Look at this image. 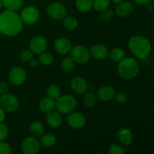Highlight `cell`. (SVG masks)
<instances>
[{"mask_svg":"<svg viewBox=\"0 0 154 154\" xmlns=\"http://www.w3.org/2000/svg\"><path fill=\"white\" fill-rule=\"evenodd\" d=\"M46 93L47 96L54 99V100H56L61 96V90H60V87L57 85H54V84L48 86Z\"/></svg>","mask_w":154,"mask_h":154,"instance_id":"83f0119b","label":"cell"},{"mask_svg":"<svg viewBox=\"0 0 154 154\" xmlns=\"http://www.w3.org/2000/svg\"><path fill=\"white\" fill-rule=\"evenodd\" d=\"M33 54L30 50H23L20 54V60L23 63H29L33 58Z\"/></svg>","mask_w":154,"mask_h":154,"instance_id":"1f68e13d","label":"cell"},{"mask_svg":"<svg viewBox=\"0 0 154 154\" xmlns=\"http://www.w3.org/2000/svg\"><path fill=\"white\" fill-rule=\"evenodd\" d=\"M26 77L27 74L25 69L20 66L12 68L8 72V80L12 85H22L26 80Z\"/></svg>","mask_w":154,"mask_h":154,"instance_id":"9c48e42d","label":"cell"},{"mask_svg":"<svg viewBox=\"0 0 154 154\" xmlns=\"http://www.w3.org/2000/svg\"><path fill=\"white\" fill-rule=\"evenodd\" d=\"M20 102L17 96L11 93H5L0 97V107L5 112H14L18 109Z\"/></svg>","mask_w":154,"mask_h":154,"instance_id":"5b68a950","label":"cell"},{"mask_svg":"<svg viewBox=\"0 0 154 154\" xmlns=\"http://www.w3.org/2000/svg\"><path fill=\"white\" fill-rule=\"evenodd\" d=\"M117 138L120 143L125 146L130 145L133 141V136H132V132L127 128L120 129L117 132Z\"/></svg>","mask_w":154,"mask_h":154,"instance_id":"d6986e66","label":"cell"},{"mask_svg":"<svg viewBox=\"0 0 154 154\" xmlns=\"http://www.w3.org/2000/svg\"><path fill=\"white\" fill-rule=\"evenodd\" d=\"M110 0H93V7L96 11H103L110 6Z\"/></svg>","mask_w":154,"mask_h":154,"instance_id":"f1b7e54d","label":"cell"},{"mask_svg":"<svg viewBox=\"0 0 154 154\" xmlns=\"http://www.w3.org/2000/svg\"><path fill=\"white\" fill-rule=\"evenodd\" d=\"M20 15L23 23L27 25H33L40 19L39 11L34 6H27L24 8Z\"/></svg>","mask_w":154,"mask_h":154,"instance_id":"ba28073f","label":"cell"},{"mask_svg":"<svg viewBox=\"0 0 154 154\" xmlns=\"http://www.w3.org/2000/svg\"><path fill=\"white\" fill-rule=\"evenodd\" d=\"M153 5H154V0L153 1Z\"/></svg>","mask_w":154,"mask_h":154,"instance_id":"f6af8a7d","label":"cell"},{"mask_svg":"<svg viewBox=\"0 0 154 154\" xmlns=\"http://www.w3.org/2000/svg\"><path fill=\"white\" fill-rule=\"evenodd\" d=\"M153 154H154V153H153Z\"/></svg>","mask_w":154,"mask_h":154,"instance_id":"bcb514c9","label":"cell"},{"mask_svg":"<svg viewBox=\"0 0 154 154\" xmlns=\"http://www.w3.org/2000/svg\"><path fill=\"white\" fill-rule=\"evenodd\" d=\"M39 109L45 113H48L55 108V100L49 97H45L39 102Z\"/></svg>","mask_w":154,"mask_h":154,"instance_id":"44dd1931","label":"cell"},{"mask_svg":"<svg viewBox=\"0 0 154 154\" xmlns=\"http://www.w3.org/2000/svg\"><path fill=\"white\" fill-rule=\"evenodd\" d=\"M140 67L138 62L132 57H124L120 60L117 67V72L123 79L130 80L135 78L139 73Z\"/></svg>","mask_w":154,"mask_h":154,"instance_id":"3957f363","label":"cell"},{"mask_svg":"<svg viewBox=\"0 0 154 154\" xmlns=\"http://www.w3.org/2000/svg\"><path fill=\"white\" fill-rule=\"evenodd\" d=\"M71 58L78 64H86L90 60V51L83 45H77L70 51Z\"/></svg>","mask_w":154,"mask_h":154,"instance_id":"8992f818","label":"cell"},{"mask_svg":"<svg viewBox=\"0 0 154 154\" xmlns=\"http://www.w3.org/2000/svg\"><path fill=\"white\" fill-rule=\"evenodd\" d=\"M5 118V112L3 111L2 108L0 107V123L3 122V120Z\"/></svg>","mask_w":154,"mask_h":154,"instance_id":"60d3db41","label":"cell"},{"mask_svg":"<svg viewBox=\"0 0 154 154\" xmlns=\"http://www.w3.org/2000/svg\"><path fill=\"white\" fill-rule=\"evenodd\" d=\"M67 122L68 124L73 129H80L85 126L86 118L81 113L72 111L68 115Z\"/></svg>","mask_w":154,"mask_h":154,"instance_id":"7c38bea8","label":"cell"},{"mask_svg":"<svg viewBox=\"0 0 154 154\" xmlns=\"http://www.w3.org/2000/svg\"><path fill=\"white\" fill-rule=\"evenodd\" d=\"M48 48V42L46 38L42 35H36L31 39L29 43L30 51L35 54H41L46 51Z\"/></svg>","mask_w":154,"mask_h":154,"instance_id":"8fae6325","label":"cell"},{"mask_svg":"<svg viewBox=\"0 0 154 154\" xmlns=\"http://www.w3.org/2000/svg\"><path fill=\"white\" fill-rule=\"evenodd\" d=\"M116 91L111 86H102L99 89L97 92L98 97L102 102H108L112 100L115 96Z\"/></svg>","mask_w":154,"mask_h":154,"instance_id":"e0dca14e","label":"cell"},{"mask_svg":"<svg viewBox=\"0 0 154 154\" xmlns=\"http://www.w3.org/2000/svg\"><path fill=\"white\" fill-rule=\"evenodd\" d=\"M133 1L140 5H148L151 0H133Z\"/></svg>","mask_w":154,"mask_h":154,"instance_id":"ab89813d","label":"cell"},{"mask_svg":"<svg viewBox=\"0 0 154 154\" xmlns=\"http://www.w3.org/2000/svg\"><path fill=\"white\" fill-rule=\"evenodd\" d=\"M75 5L79 11L86 13L93 7V0H76Z\"/></svg>","mask_w":154,"mask_h":154,"instance_id":"d4e9b609","label":"cell"},{"mask_svg":"<svg viewBox=\"0 0 154 154\" xmlns=\"http://www.w3.org/2000/svg\"><path fill=\"white\" fill-rule=\"evenodd\" d=\"M46 11L48 16L54 20H62L67 14L66 6L63 3L58 2L50 3L47 7Z\"/></svg>","mask_w":154,"mask_h":154,"instance_id":"52a82bcc","label":"cell"},{"mask_svg":"<svg viewBox=\"0 0 154 154\" xmlns=\"http://www.w3.org/2000/svg\"><path fill=\"white\" fill-rule=\"evenodd\" d=\"M125 51L120 48H115L111 50V52H109V56L111 60L114 62H120L125 57Z\"/></svg>","mask_w":154,"mask_h":154,"instance_id":"484cf974","label":"cell"},{"mask_svg":"<svg viewBox=\"0 0 154 154\" xmlns=\"http://www.w3.org/2000/svg\"><path fill=\"white\" fill-rule=\"evenodd\" d=\"M9 134L8 127L2 122L0 123V141H4L8 138Z\"/></svg>","mask_w":154,"mask_h":154,"instance_id":"e575fe53","label":"cell"},{"mask_svg":"<svg viewBox=\"0 0 154 154\" xmlns=\"http://www.w3.org/2000/svg\"><path fill=\"white\" fill-rule=\"evenodd\" d=\"M11 153V147L4 141H0V154H10Z\"/></svg>","mask_w":154,"mask_h":154,"instance_id":"d590c367","label":"cell"},{"mask_svg":"<svg viewBox=\"0 0 154 154\" xmlns=\"http://www.w3.org/2000/svg\"><path fill=\"white\" fill-rule=\"evenodd\" d=\"M113 2H114V3H116V4H119V3L122 2H123V0H112Z\"/></svg>","mask_w":154,"mask_h":154,"instance_id":"b9f144b4","label":"cell"},{"mask_svg":"<svg viewBox=\"0 0 154 154\" xmlns=\"http://www.w3.org/2000/svg\"><path fill=\"white\" fill-rule=\"evenodd\" d=\"M29 63L30 66L32 68L37 67V66L40 64V62H39L38 58V59L37 58H32L29 62Z\"/></svg>","mask_w":154,"mask_h":154,"instance_id":"f35d334b","label":"cell"},{"mask_svg":"<svg viewBox=\"0 0 154 154\" xmlns=\"http://www.w3.org/2000/svg\"><path fill=\"white\" fill-rule=\"evenodd\" d=\"M3 7V0H0V8Z\"/></svg>","mask_w":154,"mask_h":154,"instance_id":"7bdbcfd3","label":"cell"},{"mask_svg":"<svg viewBox=\"0 0 154 154\" xmlns=\"http://www.w3.org/2000/svg\"><path fill=\"white\" fill-rule=\"evenodd\" d=\"M109 153L111 154H123L125 153V150L123 146L120 144L114 143L109 147Z\"/></svg>","mask_w":154,"mask_h":154,"instance_id":"d6a6232c","label":"cell"},{"mask_svg":"<svg viewBox=\"0 0 154 154\" xmlns=\"http://www.w3.org/2000/svg\"><path fill=\"white\" fill-rule=\"evenodd\" d=\"M46 121L49 126L53 129L59 128L63 123V118H62L61 113L59 112L57 110H52L47 113Z\"/></svg>","mask_w":154,"mask_h":154,"instance_id":"2e32d148","label":"cell"},{"mask_svg":"<svg viewBox=\"0 0 154 154\" xmlns=\"http://www.w3.org/2000/svg\"><path fill=\"white\" fill-rule=\"evenodd\" d=\"M8 91V85L4 81H0V95H3L7 93Z\"/></svg>","mask_w":154,"mask_h":154,"instance_id":"74e56055","label":"cell"},{"mask_svg":"<svg viewBox=\"0 0 154 154\" xmlns=\"http://www.w3.org/2000/svg\"><path fill=\"white\" fill-rule=\"evenodd\" d=\"M29 133L31 134L32 136L35 138H40L45 132V125L43 123L38 120L33 121L30 124L29 128Z\"/></svg>","mask_w":154,"mask_h":154,"instance_id":"ffe728a7","label":"cell"},{"mask_svg":"<svg viewBox=\"0 0 154 154\" xmlns=\"http://www.w3.org/2000/svg\"><path fill=\"white\" fill-rule=\"evenodd\" d=\"M39 142H40L41 145L43 146L44 147L49 148V147H53L56 144V142H57V138H56L55 135L51 133L43 134L40 137Z\"/></svg>","mask_w":154,"mask_h":154,"instance_id":"7402d4cb","label":"cell"},{"mask_svg":"<svg viewBox=\"0 0 154 154\" xmlns=\"http://www.w3.org/2000/svg\"><path fill=\"white\" fill-rule=\"evenodd\" d=\"M1 34H2V32H1V30H0V35H1Z\"/></svg>","mask_w":154,"mask_h":154,"instance_id":"ee69618b","label":"cell"},{"mask_svg":"<svg viewBox=\"0 0 154 154\" xmlns=\"http://www.w3.org/2000/svg\"><path fill=\"white\" fill-rule=\"evenodd\" d=\"M38 60L41 64H42L43 66H50L54 62V57L51 54L45 51L39 54Z\"/></svg>","mask_w":154,"mask_h":154,"instance_id":"4dcf8cb0","label":"cell"},{"mask_svg":"<svg viewBox=\"0 0 154 154\" xmlns=\"http://www.w3.org/2000/svg\"><path fill=\"white\" fill-rule=\"evenodd\" d=\"M63 26L66 29L72 31V30H75L78 27V22L76 18H75L74 17H65L63 18Z\"/></svg>","mask_w":154,"mask_h":154,"instance_id":"cb8c5ba5","label":"cell"},{"mask_svg":"<svg viewBox=\"0 0 154 154\" xmlns=\"http://www.w3.org/2000/svg\"><path fill=\"white\" fill-rule=\"evenodd\" d=\"M114 99H115V101L117 103L123 104L126 102V100H127V96H126V95L124 93L120 92V93H115Z\"/></svg>","mask_w":154,"mask_h":154,"instance_id":"8d00e7d4","label":"cell"},{"mask_svg":"<svg viewBox=\"0 0 154 154\" xmlns=\"http://www.w3.org/2000/svg\"><path fill=\"white\" fill-rule=\"evenodd\" d=\"M23 0H3V7L11 11L20 10L23 5Z\"/></svg>","mask_w":154,"mask_h":154,"instance_id":"603a6c76","label":"cell"},{"mask_svg":"<svg viewBox=\"0 0 154 154\" xmlns=\"http://www.w3.org/2000/svg\"><path fill=\"white\" fill-rule=\"evenodd\" d=\"M41 144L35 137H28L23 141L21 150L24 154H37L40 150Z\"/></svg>","mask_w":154,"mask_h":154,"instance_id":"30bf717a","label":"cell"},{"mask_svg":"<svg viewBox=\"0 0 154 154\" xmlns=\"http://www.w3.org/2000/svg\"><path fill=\"white\" fill-rule=\"evenodd\" d=\"M84 103L88 108H93L97 103V98L93 93H85L84 96Z\"/></svg>","mask_w":154,"mask_h":154,"instance_id":"f546056e","label":"cell"},{"mask_svg":"<svg viewBox=\"0 0 154 154\" xmlns=\"http://www.w3.org/2000/svg\"><path fill=\"white\" fill-rule=\"evenodd\" d=\"M114 16V11L111 9L107 8L105 11H102V14H101V20L104 22H108L113 19Z\"/></svg>","mask_w":154,"mask_h":154,"instance_id":"836d02e7","label":"cell"},{"mask_svg":"<svg viewBox=\"0 0 154 154\" xmlns=\"http://www.w3.org/2000/svg\"><path fill=\"white\" fill-rule=\"evenodd\" d=\"M75 68V62L71 57L63 59L61 63L62 70L66 73H70L74 71Z\"/></svg>","mask_w":154,"mask_h":154,"instance_id":"4316f807","label":"cell"},{"mask_svg":"<svg viewBox=\"0 0 154 154\" xmlns=\"http://www.w3.org/2000/svg\"><path fill=\"white\" fill-rule=\"evenodd\" d=\"M70 87L72 92L75 93V94L81 95L87 92L89 86L87 84V81L84 78L77 76L72 78V80L71 81Z\"/></svg>","mask_w":154,"mask_h":154,"instance_id":"4fadbf2b","label":"cell"},{"mask_svg":"<svg viewBox=\"0 0 154 154\" xmlns=\"http://www.w3.org/2000/svg\"><path fill=\"white\" fill-rule=\"evenodd\" d=\"M133 5L129 2H122L115 8V13L120 17H126L133 12Z\"/></svg>","mask_w":154,"mask_h":154,"instance_id":"ac0fdd59","label":"cell"},{"mask_svg":"<svg viewBox=\"0 0 154 154\" xmlns=\"http://www.w3.org/2000/svg\"><path fill=\"white\" fill-rule=\"evenodd\" d=\"M129 48L136 57L144 59L150 54L151 45L148 39L141 35L132 36L129 41Z\"/></svg>","mask_w":154,"mask_h":154,"instance_id":"7a4b0ae2","label":"cell"},{"mask_svg":"<svg viewBox=\"0 0 154 154\" xmlns=\"http://www.w3.org/2000/svg\"><path fill=\"white\" fill-rule=\"evenodd\" d=\"M72 46L70 41L66 38H58L54 42V49L58 54H67L70 53Z\"/></svg>","mask_w":154,"mask_h":154,"instance_id":"9a60e30c","label":"cell"},{"mask_svg":"<svg viewBox=\"0 0 154 154\" xmlns=\"http://www.w3.org/2000/svg\"><path fill=\"white\" fill-rule=\"evenodd\" d=\"M90 56L98 60H105L108 57L109 51L105 45L102 44H96L90 48Z\"/></svg>","mask_w":154,"mask_h":154,"instance_id":"5bb4252c","label":"cell"},{"mask_svg":"<svg viewBox=\"0 0 154 154\" xmlns=\"http://www.w3.org/2000/svg\"><path fill=\"white\" fill-rule=\"evenodd\" d=\"M77 104L76 99L73 96L63 95L55 100V108L61 114H69L75 111Z\"/></svg>","mask_w":154,"mask_h":154,"instance_id":"277c9868","label":"cell"},{"mask_svg":"<svg viewBox=\"0 0 154 154\" xmlns=\"http://www.w3.org/2000/svg\"><path fill=\"white\" fill-rule=\"evenodd\" d=\"M23 28V22L17 11L6 10L0 14V30L8 36H15Z\"/></svg>","mask_w":154,"mask_h":154,"instance_id":"6da1fadb","label":"cell"}]
</instances>
